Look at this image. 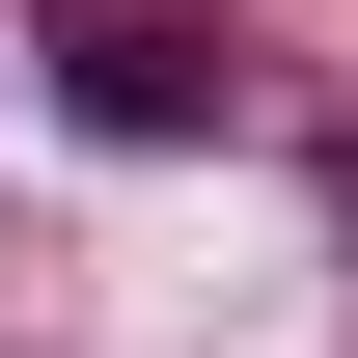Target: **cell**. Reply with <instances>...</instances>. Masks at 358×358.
Masks as SVG:
<instances>
[{
    "label": "cell",
    "instance_id": "obj_1",
    "mask_svg": "<svg viewBox=\"0 0 358 358\" xmlns=\"http://www.w3.org/2000/svg\"><path fill=\"white\" fill-rule=\"evenodd\" d=\"M55 110L83 138H248V55L166 28V0H55Z\"/></svg>",
    "mask_w": 358,
    "mask_h": 358
}]
</instances>
